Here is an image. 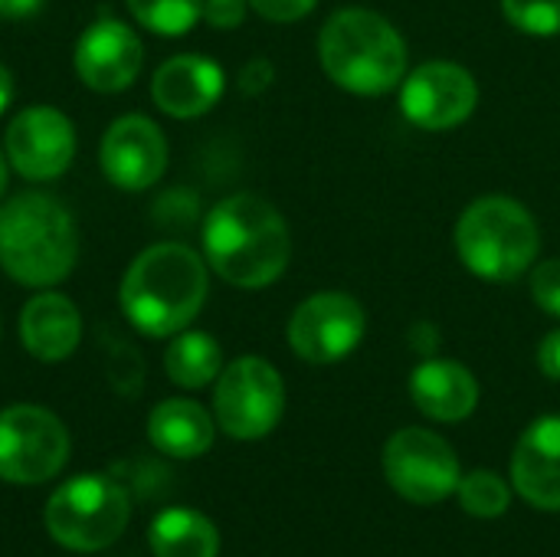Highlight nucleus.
Segmentation results:
<instances>
[{"mask_svg": "<svg viewBox=\"0 0 560 557\" xmlns=\"http://www.w3.org/2000/svg\"><path fill=\"white\" fill-rule=\"evenodd\" d=\"M13 95H16V82H13V72L0 62V115L13 105Z\"/></svg>", "mask_w": 560, "mask_h": 557, "instance_id": "2f4dec72", "label": "nucleus"}, {"mask_svg": "<svg viewBox=\"0 0 560 557\" xmlns=\"http://www.w3.org/2000/svg\"><path fill=\"white\" fill-rule=\"evenodd\" d=\"M502 16L525 36H560V0H502Z\"/></svg>", "mask_w": 560, "mask_h": 557, "instance_id": "b1692460", "label": "nucleus"}, {"mask_svg": "<svg viewBox=\"0 0 560 557\" xmlns=\"http://www.w3.org/2000/svg\"><path fill=\"white\" fill-rule=\"evenodd\" d=\"M453 243L456 256L476 279L515 282L532 272L541 250V230L525 204L505 194H489L459 213Z\"/></svg>", "mask_w": 560, "mask_h": 557, "instance_id": "39448f33", "label": "nucleus"}, {"mask_svg": "<svg viewBox=\"0 0 560 557\" xmlns=\"http://www.w3.org/2000/svg\"><path fill=\"white\" fill-rule=\"evenodd\" d=\"M43 3L46 0H0V20H10V23L30 20L43 10Z\"/></svg>", "mask_w": 560, "mask_h": 557, "instance_id": "7c9ffc66", "label": "nucleus"}, {"mask_svg": "<svg viewBox=\"0 0 560 557\" xmlns=\"http://www.w3.org/2000/svg\"><path fill=\"white\" fill-rule=\"evenodd\" d=\"M384 476L390 489L417 506H436L459 486V456L433 430L404 427L384 446Z\"/></svg>", "mask_w": 560, "mask_h": 557, "instance_id": "9d476101", "label": "nucleus"}, {"mask_svg": "<svg viewBox=\"0 0 560 557\" xmlns=\"http://www.w3.org/2000/svg\"><path fill=\"white\" fill-rule=\"evenodd\" d=\"M16 335L30 358L43 364H59L72 358L82 341V312L66 292L36 289L20 309Z\"/></svg>", "mask_w": 560, "mask_h": 557, "instance_id": "dca6fc26", "label": "nucleus"}, {"mask_svg": "<svg viewBox=\"0 0 560 557\" xmlns=\"http://www.w3.org/2000/svg\"><path fill=\"white\" fill-rule=\"evenodd\" d=\"M131 20L154 36H187L203 20V0H125Z\"/></svg>", "mask_w": 560, "mask_h": 557, "instance_id": "4be33fe9", "label": "nucleus"}, {"mask_svg": "<svg viewBox=\"0 0 560 557\" xmlns=\"http://www.w3.org/2000/svg\"><path fill=\"white\" fill-rule=\"evenodd\" d=\"M410 397L423 417L436 423H459L479 407V381L459 361L423 358L410 374Z\"/></svg>", "mask_w": 560, "mask_h": 557, "instance_id": "a211bd4d", "label": "nucleus"}, {"mask_svg": "<svg viewBox=\"0 0 560 557\" xmlns=\"http://www.w3.org/2000/svg\"><path fill=\"white\" fill-rule=\"evenodd\" d=\"M272 82H276V66L266 56H253L236 76V89L243 95H262Z\"/></svg>", "mask_w": 560, "mask_h": 557, "instance_id": "cd10ccee", "label": "nucleus"}, {"mask_svg": "<svg viewBox=\"0 0 560 557\" xmlns=\"http://www.w3.org/2000/svg\"><path fill=\"white\" fill-rule=\"evenodd\" d=\"M69 460L66 423L39 404L0 410V479L13 486L49 483Z\"/></svg>", "mask_w": 560, "mask_h": 557, "instance_id": "6e6552de", "label": "nucleus"}, {"mask_svg": "<svg viewBox=\"0 0 560 557\" xmlns=\"http://www.w3.org/2000/svg\"><path fill=\"white\" fill-rule=\"evenodd\" d=\"M512 486L545 512H560V417L535 420L512 456Z\"/></svg>", "mask_w": 560, "mask_h": 557, "instance_id": "f3484780", "label": "nucleus"}, {"mask_svg": "<svg viewBox=\"0 0 560 557\" xmlns=\"http://www.w3.org/2000/svg\"><path fill=\"white\" fill-rule=\"evenodd\" d=\"M79 263L72 210L46 190H20L0 204V269L26 289H56Z\"/></svg>", "mask_w": 560, "mask_h": 557, "instance_id": "7ed1b4c3", "label": "nucleus"}, {"mask_svg": "<svg viewBox=\"0 0 560 557\" xmlns=\"http://www.w3.org/2000/svg\"><path fill=\"white\" fill-rule=\"evenodd\" d=\"M538 368H541L545 378L560 381V328L545 335V341L538 345Z\"/></svg>", "mask_w": 560, "mask_h": 557, "instance_id": "c85d7f7f", "label": "nucleus"}, {"mask_svg": "<svg viewBox=\"0 0 560 557\" xmlns=\"http://www.w3.org/2000/svg\"><path fill=\"white\" fill-rule=\"evenodd\" d=\"M407 43L400 30L368 7L335 10L318 33L325 76L351 95H387L407 76Z\"/></svg>", "mask_w": 560, "mask_h": 557, "instance_id": "20e7f679", "label": "nucleus"}, {"mask_svg": "<svg viewBox=\"0 0 560 557\" xmlns=\"http://www.w3.org/2000/svg\"><path fill=\"white\" fill-rule=\"evenodd\" d=\"M7 184H10V161H7L3 144H0V200H3V194H7Z\"/></svg>", "mask_w": 560, "mask_h": 557, "instance_id": "473e14b6", "label": "nucleus"}, {"mask_svg": "<svg viewBox=\"0 0 560 557\" xmlns=\"http://www.w3.org/2000/svg\"><path fill=\"white\" fill-rule=\"evenodd\" d=\"M364 332H368L364 305L341 289H328L295 305L285 338L295 358L308 364H335L345 361L361 345Z\"/></svg>", "mask_w": 560, "mask_h": 557, "instance_id": "9b49d317", "label": "nucleus"}, {"mask_svg": "<svg viewBox=\"0 0 560 557\" xmlns=\"http://www.w3.org/2000/svg\"><path fill=\"white\" fill-rule=\"evenodd\" d=\"M479 105L476 76L450 59H430L404 76L400 112L413 128L450 131L463 125Z\"/></svg>", "mask_w": 560, "mask_h": 557, "instance_id": "f8f14e48", "label": "nucleus"}, {"mask_svg": "<svg viewBox=\"0 0 560 557\" xmlns=\"http://www.w3.org/2000/svg\"><path fill=\"white\" fill-rule=\"evenodd\" d=\"M148 545H151L154 557L220 555L217 525L194 509H164L148 529Z\"/></svg>", "mask_w": 560, "mask_h": 557, "instance_id": "aec40b11", "label": "nucleus"}, {"mask_svg": "<svg viewBox=\"0 0 560 557\" xmlns=\"http://www.w3.org/2000/svg\"><path fill=\"white\" fill-rule=\"evenodd\" d=\"M79 151L75 125L72 118L46 102L23 105L3 131V154L10 161V171L20 174L30 184H49L59 181Z\"/></svg>", "mask_w": 560, "mask_h": 557, "instance_id": "1a4fd4ad", "label": "nucleus"}, {"mask_svg": "<svg viewBox=\"0 0 560 557\" xmlns=\"http://www.w3.org/2000/svg\"><path fill=\"white\" fill-rule=\"evenodd\" d=\"M213 384V420L226 437L262 440L279 427L285 410V384L266 358L243 355L223 364Z\"/></svg>", "mask_w": 560, "mask_h": 557, "instance_id": "0eeeda50", "label": "nucleus"}, {"mask_svg": "<svg viewBox=\"0 0 560 557\" xmlns=\"http://www.w3.org/2000/svg\"><path fill=\"white\" fill-rule=\"evenodd\" d=\"M226 92V72L203 53H177L151 76V102L177 121H194L217 108Z\"/></svg>", "mask_w": 560, "mask_h": 557, "instance_id": "2eb2a0df", "label": "nucleus"}, {"mask_svg": "<svg viewBox=\"0 0 560 557\" xmlns=\"http://www.w3.org/2000/svg\"><path fill=\"white\" fill-rule=\"evenodd\" d=\"M72 69L79 82L98 95L128 92L144 69V43L131 23L105 13L79 33L72 46Z\"/></svg>", "mask_w": 560, "mask_h": 557, "instance_id": "4468645a", "label": "nucleus"}, {"mask_svg": "<svg viewBox=\"0 0 560 557\" xmlns=\"http://www.w3.org/2000/svg\"><path fill=\"white\" fill-rule=\"evenodd\" d=\"M167 158L171 148L161 125L141 112L118 115L105 128L98 144V167L105 181L125 194H141L154 187L167 171Z\"/></svg>", "mask_w": 560, "mask_h": 557, "instance_id": "ddd939ff", "label": "nucleus"}, {"mask_svg": "<svg viewBox=\"0 0 560 557\" xmlns=\"http://www.w3.org/2000/svg\"><path fill=\"white\" fill-rule=\"evenodd\" d=\"M164 371L171 384L184 391H200L213 384L223 371V348L210 332L184 328L171 338L164 351Z\"/></svg>", "mask_w": 560, "mask_h": 557, "instance_id": "412c9836", "label": "nucleus"}, {"mask_svg": "<svg viewBox=\"0 0 560 557\" xmlns=\"http://www.w3.org/2000/svg\"><path fill=\"white\" fill-rule=\"evenodd\" d=\"M217 420L187 397H167L148 414V440L171 460H197L213 446Z\"/></svg>", "mask_w": 560, "mask_h": 557, "instance_id": "6ab92c4d", "label": "nucleus"}, {"mask_svg": "<svg viewBox=\"0 0 560 557\" xmlns=\"http://www.w3.org/2000/svg\"><path fill=\"white\" fill-rule=\"evenodd\" d=\"M249 10H256L262 20L269 23H295V20H305L318 0H246Z\"/></svg>", "mask_w": 560, "mask_h": 557, "instance_id": "a878e982", "label": "nucleus"}, {"mask_svg": "<svg viewBox=\"0 0 560 557\" xmlns=\"http://www.w3.org/2000/svg\"><path fill=\"white\" fill-rule=\"evenodd\" d=\"M410 345H413L417 355L433 358L436 348H440V328H436L433 322H417V325L410 328Z\"/></svg>", "mask_w": 560, "mask_h": 557, "instance_id": "c756f323", "label": "nucleus"}, {"mask_svg": "<svg viewBox=\"0 0 560 557\" xmlns=\"http://www.w3.org/2000/svg\"><path fill=\"white\" fill-rule=\"evenodd\" d=\"M210 295V266L187 243L164 240L141 250L118 282V309L144 338L190 328Z\"/></svg>", "mask_w": 560, "mask_h": 557, "instance_id": "f257e3e1", "label": "nucleus"}, {"mask_svg": "<svg viewBox=\"0 0 560 557\" xmlns=\"http://www.w3.org/2000/svg\"><path fill=\"white\" fill-rule=\"evenodd\" d=\"M203 259L226 286L266 289L292 259V233L276 204L259 194H230L217 200L200 227Z\"/></svg>", "mask_w": 560, "mask_h": 557, "instance_id": "f03ea898", "label": "nucleus"}, {"mask_svg": "<svg viewBox=\"0 0 560 557\" xmlns=\"http://www.w3.org/2000/svg\"><path fill=\"white\" fill-rule=\"evenodd\" d=\"M246 13H249L246 0H203V23L220 33L243 26Z\"/></svg>", "mask_w": 560, "mask_h": 557, "instance_id": "bb28decb", "label": "nucleus"}, {"mask_svg": "<svg viewBox=\"0 0 560 557\" xmlns=\"http://www.w3.org/2000/svg\"><path fill=\"white\" fill-rule=\"evenodd\" d=\"M456 496H459V506L472 519H499L509 512V502H512L509 483L489 469H476V473L463 476L456 486Z\"/></svg>", "mask_w": 560, "mask_h": 557, "instance_id": "5701e85b", "label": "nucleus"}, {"mask_svg": "<svg viewBox=\"0 0 560 557\" xmlns=\"http://www.w3.org/2000/svg\"><path fill=\"white\" fill-rule=\"evenodd\" d=\"M128 519H131L128 492L115 479L95 473L62 483L49 496L43 512L52 542L79 555H92L115 545L128 529Z\"/></svg>", "mask_w": 560, "mask_h": 557, "instance_id": "423d86ee", "label": "nucleus"}, {"mask_svg": "<svg viewBox=\"0 0 560 557\" xmlns=\"http://www.w3.org/2000/svg\"><path fill=\"white\" fill-rule=\"evenodd\" d=\"M532 302L560 318V259H545L532 266Z\"/></svg>", "mask_w": 560, "mask_h": 557, "instance_id": "393cba45", "label": "nucleus"}]
</instances>
